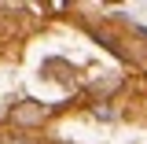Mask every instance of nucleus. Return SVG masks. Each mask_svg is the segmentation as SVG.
Instances as JSON below:
<instances>
[{"mask_svg":"<svg viewBox=\"0 0 147 144\" xmlns=\"http://www.w3.org/2000/svg\"><path fill=\"white\" fill-rule=\"evenodd\" d=\"M44 118V107L37 104H22V111H15V122H40Z\"/></svg>","mask_w":147,"mask_h":144,"instance_id":"1","label":"nucleus"}]
</instances>
